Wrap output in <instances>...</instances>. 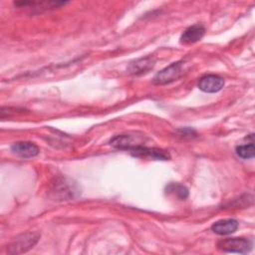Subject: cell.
Instances as JSON below:
<instances>
[{
  "instance_id": "6da1fadb",
  "label": "cell",
  "mask_w": 255,
  "mask_h": 255,
  "mask_svg": "<svg viewBox=\"0 0 255 255\" xmlns=\"http://www.w3.org/2000/svg\"><path fill=\"white\" fill-rule=\"evenodd\" d=\"M80 192V187L77 182L67 176L55 177L49 186L50 197L57 201L74 199Z\"/></svg>"
},
{
  "instance_id": "7a4b0ae2",
  "label": "cell",
  "mask_w": 255,
  "mask_h": 255,
  "mask_svg": "<svg viewBox=\"0 0 255 255\" xmlns=\"http://www.w3.org/2000/svg\"><path fill=\"white\" fill-rule=\"evenodd\" d=\"M183 74V62L178 61L162 69L153 77L152 83L155 85H165L176 81Z\"/></svg>"
},
{
  "instance_id": "3957f363",
  "label": "cell",
  "mask_w": 255,
  "mask_h": 255,
  "mask_svg": "<svg viewBox=\"0 0 255 255\" xmlns=\"http://www.w3.org/2000/svg\"><path fill=\"white\" fill-rule=\"evenodd\" d=\"M217 247L225 252L246 254L252 248V242L246 238H225L217 243Z\"/></svg>"
},
{
  "instance_id": "277c9868",
  "label": "cell",
  "mask_w": 255,
  "mask_h": 255,
  "mask_svg": "<svg viewBox=\"0 0 255 255\" xmlns=\"http://www.w3.org/2000/svg\"><path fill=\"white\" fill-rule=\"evenodd\" d=\"M39 239V234L27 232L17 236L8 246V252L11 254H20L33 248Z\"/></svg>"
},
{
  "instance_id": "5b68a950",
  "label": "cell",
  "mask_w": 255,
  "mask_h": 255,
  "mask_svg": "<svg viewBox=\"0 0 255 255\" xmlns=\"http://www.w3.org/2000/svg\"><path fill=\"white\" fill-rule=\"evenodd\" d=\"M111 145L120 149H128L130 150L136 146L142 145V137L134 134H119L114 136L111 141Z\"/></svg>"
},
{
  "instance_id": "8992f818",
  "label": "cell",
  "mask_w": 255,
  "mask_h": 255,
  "mask_svg": "<svg viewBox=\"0 0 255 255\" xmlns=\"http://www.w3.org/2000/svg\"><path fill=\"white\" fill-rule=\"evenodd\" d=\"M130 153L136 157H147L154 160H167L170 158V154L161 148L146 147L143 145L136 146L129 150Z\"/></svg>"
},
{
  "instance_id": "52a82bcc",
  "label": "cell",
  "mask_w": 255,
  "mask_h": 255,
  "mask_svg": "<svg viewBox=\"0 0 255 255\" xmlns=\"http://www.w3.org/2000/svg\"><path fill=\"white\" fill-rule=\"evenodd\" d=\"M197 86L202 92L216 93L223 88L224 80L217 75H205L199 79Z\"/></svg>"
},
{
  "instance_id": "ba28073f",
  "label": "cell",
  "mask_w": 255,
  "mask_h": 255,
  "mask_svg": "<svg viewBox=\"0 0 255 255\" xmlns=\"http://www.w3.org/2000/svg\"><path fill=\"white\" fill-rule=\"evenodd\" d=\"M13 153L23 158H31L39 153V147L30 141H17L11 145Z\"/></svg>"
},
{
  "instance_id": "9c48e42d",
  "label": "cell",
  "mask_w": 255,
  "mask_h": 255,
  "mask_svg": "<svg viewBox=\"0 0 255 255\" xmlns=\"http://www.w3.org/2000/svg\"><path fill=\"white\" fill-rule=\"evenodd\" d=\"M204 33H205L204 27L198 24L192 25L184 30V32L180 36V43L185 45L196 43L202 39V37L204 36Z\"/></svg>"
},
{
  "instance_id": "30bf717a",
  "label": "cell",
  "mask_w": 255,
  "mask_h": 255,
  "mask_svg": "<svg viewBox=\"0 0 255 255\" xmlns=\"http://www.w3.org/2000/svg\"><path fill=\"white\" fill-rule=\"evenodd\" d=\"M154 63L155 61L152 57L140 58L130 63L128 70L131 75H142L150 71L153 68Z\"/></svg>"
},
{
  "instance_id": "8fae6325",
  "label": "cell",
  "mask_w": 255,
  "mask_h": 255,
  "mask_svg": "<svg viewBox=\"0 0 255 255\" xmlns=\"http://www.w3.org/2000/svg\"><path fill=\"white\" fill-rule=\"evenodd\" d=\"M238 228V221L235 219H221L214 222L211 229L218 235H228L234 233Z\"/></svg>"
},
{
  "instance_id": "7c38bea8",
  "label": "cell",
  "mask_w": 255,
  "mask_h": 255,
  "mask_svg": "<svg viewBox=\"0 0 255 255\" xmlns=\"http://www.w3.org/2000/svg\"><path fill=\"white\" fill-rule=\"evenodd\" d=\"M166 191L168 193L174 194L180 199H185L188 196V189L184 185L178 183H169L166 186Z\"/></svg>"
},
{
  "instance_id": "4fadbf2b",
  "label": "cell",
  "mask_w": 255,
  "mask_h": 255,
  "mask_svg": "<svg viewBox=\"0 0 255 255\" xmlns=\"http://www.w3.org/2000/svg\"><path fill=\"white\" fill-rule=\"evenodd\" d=\"M236 153L242 158H252L255 154L254 142L251 141L247 144H241L236 147Z\"/></svg>"
}]
</instances>
